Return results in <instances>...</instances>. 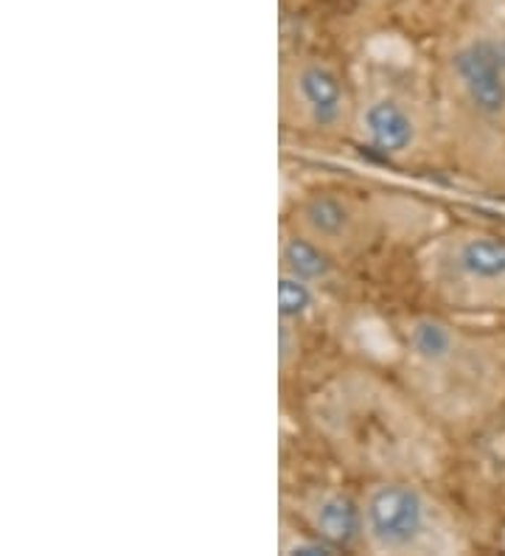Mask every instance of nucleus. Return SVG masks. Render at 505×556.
Listing matches in <instances>:
<instances>
[{"mask_svg": "<svg viewBox=\"0 0 505 556\" xmlns=\"http://www.w3.org/2000/svg\"><path fill=\"white\" fill-rule=\"evenodd\" d=\"M283 265L298 278H324L329 273V258L312 242L290 239L283 244Z\"/></svg>", "mask_w": 505, "mask_h": 556, "instance_id": "nucleus-7", "label": "nucleus"}, {"mask_svg": "<svg viewBox=\"0 0 505 556\" xmlns=\"http://www.w3.org/2000/svg\"><path fill=\"white\" fill-rule=\"evenodd\" d=\"M298 88H301L303 102L310 104L312 116L320 127H329L340 118V110H343V90H340V81L331 71L320 68V65H310L303 68L298 76Z\"/></svg>", "mask_w": 505, "mask_h": 556, "instance_id": "nucleus-3", "label": "nucleus"}, {"mask_svg": "<svg viewBox=\"0 0 505 556\" xmlns=\"http://www.w3.org/2000/svg\"><path fill=\"white\" fill-rule=\"evenodd\" d=\"M292 554H310V556H315V554H337V545L334 543H329V540H315V543H301V545H295V548H292Z\"/></svg>", "mask_w": 505, "mask_h": 556, "instance_id": "nucleus-11", "label": "nucleus"}, {"mask_svg": "<svg viewBox=\"0 0 505 556\" xmlns=\"http://www.w3.org/2000/svg\"><path fill=\"white\" fill-rule=\"evenodd\" d=\"M365 127L377 150L384 155H399L413 143V122L399 104L377 102L365 116Z\"/></svg>", "mask_w": 505, "mask_h": 556, "instance_id": "nucleus-4", "label": "nucleus"}, {"mask_svg": "<svg viewBox=\"0 0 505 556\" xmlns=\"http://www.w3.org/2000/svg\"><path fill=\"white\" fill-rule=\"evenodd\" d=\"M312 306V292L310 287L303 285V278L298 276H281L278 281V309L283 318H301Z\"/></svg>", "mask_w": 505, "mask_h": 556, "instance_id": "nucleus-9", "label": "nucleus"}, {"mask_svg": "<svg viewBox=\"0 0 505 556\" xmlns=\"http://www.w3.org/2000/svg\"><path fill=\"white\" fill-rule=\"evenodd\" d=\"M413 346L421 357L427 359H441L446 357V352L452 349V338L444 326L432 324V320H425L413 329Z\"/></svg>", "mask_w": 505, "mask_h": 556, "instance_id": "nucleus-10", "label": "nucleus"}, {"mask_svg": "<svg viewBox=\"0 0 505 556\" xmlns=\"http://www.w3.org/2000/svg\"><path fill=\"white\" fill-rule=\"evenodd\" d=\"M306 223L320 237H340L345 225H349V211L334 198H312L310 205H306Z\"/></svg>", "mask_w": 505, "mask_h": 556, "instance_id": "nucleus-8", "label": "nucleus"}, {"mask_svg": "<svg viewBox=\"0 0 505 556\" xmlns=\"http://www.w3.org/2000/svg\"><path fill=\"white\" fill-rule=\"evenodd\" d=\"M458 262L475 278H503L505 242H500V239H471L460 248Z\"/></svg>", "mask_w": 505, "mask_h": 556, "instance_id": "nucleus-6", "label": "nucleus"}, {"mask_svg": "<svg viewBox=\"0 0 505 556\" xmlns=\"http://www.w3.org/2000/svg\"><path fill=\"white\" fill-rule=\"evenodd\" d=\"M317 529H320V536H326L337 548H343L357 540L359 529H363V511L351 497L331 495L317 509Z\"/></svg>", "mask_w": 505, "mask_h": 556, "instance_id": "nucleus-5", "label": "nucleus"}, {"mask_svg": "<svg viewBox=\"0 0 505 556\" xmlns=\"http://www.w3.org/2000/svg\"><path fill=\"white\" fill-rule=\"evenodd\" d=\"M455 74L471 104L485 116L505 110V46L492 40L471 42L455 54Z\"/></svg>", "mask_w": 505, "mask_h": 556, "instance_id": "nucleus-2", "label": "nucleus"}, {"mask_svg": "<svg viewBox=\"0 0 505 556\" xmlns=\"http://www.w3.org/2000/svg\"><path fill=\"white\" fill-rule=\"evenodd\" d=\"M365 522H368L370 536L379 548H407L416 543L425 529V497L413 486H402V483L377 489L365 506Z\"/></svg>", "mask_w": 505, "mask_h": 556, "instance_id": "nucleus-1", "label": "nucleus"}]
</instances>
